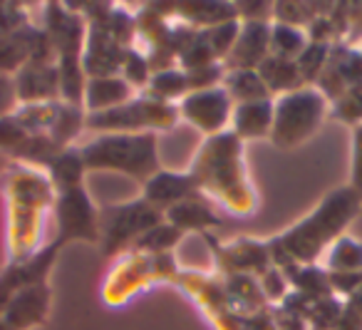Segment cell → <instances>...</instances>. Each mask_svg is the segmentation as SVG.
Segmentation results:
<instances>
[{
  "label": "cell",
  "mask_w": 362,
  "mask_h": 330,
  "mask_svg": "<svg viewBox=\"0 0 362 330\" xmlns=\"http://www.w3.org/2000/svg\"><path fill=\"white\" fill-rule=\"evenodd\" d=\"M362 211V199L350 186H337L308 216L288 226L283 234L268 239V251L276 268L317 263L335 239L345 234L347 226Z\"/></svg>",
  "instance_id": "1"
},
{
  "label": "cell",
  "mask_w": 362,
  "mask_h": 330,
  "mask_svg": "<svg viewBox=\"0 0 362 330\" xmlns=\"http://www.w3.org/2000/svg\"><path fill=\"white\" fill-rule=\"evenodd\" d=\"M189 174L202 194L214 196L231 214L248 216L256 211V191L246 174L243 142L233 132L226 130L206 137L189 166Z\"/></svg>",
  "instance_id": "2"
},
{
  "label": "cell",
  "mask_w": 362,
  "mask_h": 330,
  "mask_svg": "<svg viewBox=\"0 0 362 330\" xmlns=\"http://www.w3.org/2000/svg\"><path fill=\"white\" fill-rule=\"evenodd\" d=\"M87 171H119L144 184L164 169L159 161V135H97L80 144Z\"/></svg>",
  "instance_id": "3"
},
{
  "label": "cell",
  "mask_w": 362,
  "mask_h": 330,
  "mask_svg": "<svg viewBox=\"0 0 362 330\" xmlns=\"http://www.w3.org/2000/svg\"><path fill=\"white\" fill-rule=\"evenodd\" d=\"M327 115L330 105L315 87H300L288 95L273 97L271 142L278 149H296L320 130Z\"/></svg>",
  "instance_id": "4"
},
{
  "label": "cell",
  "mask_w": 362,
  "mask_h": 330,
  "mask_svg": "<svg viewBox=\"0 0 362 330\" xmlns=\"http://www.w3.org/2000/svg\"><path fill=\"white\" fill-rule=\"evenodd\" d=\"M179 120L176 105L136 95L115 110L87 115L85 127L95 135H141V132L159 135V132H171L179 125Z\"/></svg>",
  "instance_id": "5"
},
{
  "label": "cell",
  "mask_w": 362,
  "mask_h": 330,
  "mask_svg": "<svg viewBox=\"0 0 362 330\" xmlns=\"http://www.w3.org/2000/svg\"><path fill=\"white\" fill-rule=\"evenodd\" d=\"M164 214L156 211L149 201L132 199L124 204H110L100 209V249L102 258H115L122 251L132 249L139 236H144L151 226L161 224Z\"/></svg>",
  "instance_id": "6"
},
{
  "label": "cell",
  "mask_w": 362,
  "mask_h": 330,
  "mask_svg": "<svg viewBox=\"0 0 362 330\" xmlns=\"http://www.w3.org/2000/svg\"><path fill=\"white\" fill-rule=\"evenodd\" d=\"M52 209H55L57 219V239L62 244L85 241V244L97 246V241H100V209L87 194L85 184L75 186V189L55 191Z\"/></svg>",
  "instance_id": "7"
},
{
  "label": "cell",
  "mask_w": 362,
  "mask_h": 330,
  "mask_svg": "<svg viewBox=\"0 0 362 330\" xmlns=\"http://www.w3.org/2000/svg\"><path fill=\"white\" fill-rule=\"evenodd\" d=\"M176 110H179V117L187 125H192L202 135L214 137L228 130L233 115V102L223 87H214V90L189 92L176 105Z\"/></svg>",
  "instance_id": "8"
},
{
  "label": "cell",
  "mask_w": 362,
  "mask_h": 330,
  "mask_svg": "<svg viewBox=\"0 0 362 330\" xmlns=\"http://www.w3.org/2000/svg\"><path fill=\"white\" fill-rule=\"evenodd\" d=\"M204 239L209 241L214 254V263L221 271V275H231V273H246V275H261L266 273L273 266L271 261V251H268L266 241L258 239H231L226 244L216 241L211 234H204Z\"/></svg>",
  "instance_id": "9"
},
{
  "label": "cell",
  "mask_w": 362,
  "mask_h": 330,
  "mask_svg": "<svg viewBox=\"0 0 362 330\" xmlns=\"http://www.w3.org/2000/svg\"><path fill=\"white\" fill-rule=\"evenodd\" d=\"M40 28L50 38L57 57H82L87 40V21L70 3H45Z\"/></svg>",
  "instance_id": "10"
},
{
  "label": "cell",
  "mask_w": 362,
  "mask_h": 330,
  "mask_svg": "<svg viewBox=\"0 0 362 330\" xmlns=\"http://www.w3.org/2000/svg\"><path fill=\"white\" fill-rule=\"evenodd\" d=\"M62 246L65 244L55 236L47 246H40V251H35L30 258L18 261V263H8L6 268L0 271V313L11 303L13 295L25 288V285L47 283L50 271L55 266L57 254H60Z\"/></svg>",
  "instance_id": "11"
},
{
  "label": "cell",
  "mask_w": 362,
  "mask_h": 330,
  "mask_svg": "<svg viewBox=\"0 0 362 330\" xmlns=\"http://www.w3.org/2000/svg\"><path fill=\"white\" fill-rule=\"evenodd\" d=\"M355 87H362V50L357 45H347V42H332L330 57H327L322 75L317 77L315 90L330 105Z\"/></svg>",
  "instance_id": "12"
},
{
  "label": "cell",
  "mask_w": 362,
  "mask_h": 330,
  "mask_svg": "<svg viewBox=\"0 0 362 330\" xmlns=\"http://www.w3.org/2000/svg\"><path fill=\"white\" fill-rule=\"evenodd\" d=\"M52 305V290L47 283H33L18 290L0 313V323L8 330H33L47 323Z\"/></svg>",
  "instance_id": "13"
},
{
  "label": "cell",
  "mask_w": 362,
  "mask_h": 330,
  "mask_svg": "<svg viewBox=\"0 0 362 330\" xmlns=\"http://www.w3.org/2000/svg\"><path fill=\"white\" fill-rule=\"evenodd\" d=\"M271 25L268 21H243L231 52L223 60L226 70H256L271 55Z\"/></svg>",
  "instance_id": "14"
},
{
  "label": "cell",
  "mask_w": 362,
  "mask_h": 330,
  "mask_svg": "<svg viewBox=\"0 0 362 330\" xmlns=\"http://www.w3.org/2000/svg\"><path fill=\"white\" fill-rule=\"evenodd\" d=\"M141 186H144L141 199L149 201V204L154 206L156 211H161V214H164L166 209H171L174 204H179V201L194 199V196H204L189 171L159 169Z\"/></svg>",
  "instance_id": "15"
},
{
  "label": "cell",
  "mask_w": 362,
  "mask_h": 330,
  "mask_svg": "<svg viewBox=\"0 0 362 330\" xmlns=\"http://www.w3.org/2000/svg\"><path fill=\"white\" fill-rule=\"evenodd\" d=\"M21 105H37V102H57L60 100V75L55 65H37L28 62L13 75Z\"/></svg>",
  "instance_id": "16"
},
{
  "label": "cell",
  "mask_w": 362,
  "mask_h": 330,
  "mask_svg": "<svg viewBox=\"0 0 362 330\" xmlns=\"http://www.w3.org/2000/svg\"><path fill=\"white\" fill-rule=\"evenodd\" d=\"M124 52L127 47L115 42L110 35H105L102 30H95V28H87L85 50H82V67H85L87 80L90 77L119 75Z\"/></svg>",
  "instance_id": "17"
},
{
  "label": "cell",
  "mask_w": 362,
  "mask_h": 330,
  "mask_svg": "<svg viewBox=\"0 0 362 330\" xmlns=\"http://www.w3.org/2000/svg\"><path fill=\"white\" fill-rule=\"evenodd\" d=\"M164 221L179 229L181 234H211V231L221 229V216L214 211L204 196H194V199L179 201L171 209L164 211Z\"/></svg>",
  "instance_id": "18"
},
{
  "label": "cell",
  "mask_w": 362,
  "mask_h": 330,
  "mask_svg": "<svg viewBox=\"0 0 362 330\" xmlns=\"http://www.w3.org/2000/svg\"><path fill=\"white\" fill-rule=\"evenodd\" d=\"M228 132H233L241 142L271 140L273 97H268V100H256V102H243V105H233Z\"/></svg>",
  "instance_id": "19"
},
{
  "label": "cell",
  "mask_w": 362,
  "mask_h": 330,
  "mask_svg": "<svg viewBox=\"0 0 362 330\" xmlns=\"http://www.w3.org/2000/svg\"><path fill=\"white\" fill-rule=\"evenodd\" d=\"M132 97H136V92L122 80L119 75L112 77H90L85 85V107L87 115H95V112H107L115 110V107L129 102Z\"/></svg>",
  "instance_id": "20"
},
{
  "label": "cell",
  "mask_w": 362,
  "mask_h": 330,
  "mask_svg": "<svg viewBox=\"0 0 362 330\" xmlns=\"http://www.w3.org/2000/svg\"><path fill=\"white\" fill-rule=\"evenodd\" d=\"M256 72L261 75V80L266 82L268 92L273 97H281L288 95V92H296L300 87H308L303 82L300 72H298L296 60H283V57L276 55H268L261 65L256 67Z\"/></svg>",
  "instance_id": "21"
},
{
  "label": "cell",
  "mask_w": 362,
  "mask_h": 330,
  "mask_svg": "<svg viewBox=\"0 0 362 330\" xmlns=\"http://www.w3.org/2000/svg\"><path fill=\"white\" fill-rule=\"evenodd\" d=\"M45 169H47V179H50V184L55 191L75 189V186L85 184L87 166H85V159H82V152L77 144L67 147L65 152H60Z\"/></svg>",
  "instance_id": "22"
},
{
  "label": "cell",
  "mask_w": 362,
  "mask_h": 330,
  "mask_svg": "<svg viewBox=\"0 0 362 330\" xmlns=\"http://www.w3.org/2000/svg\"><path fill=\"white\" fill-rule=\"evenodd\" d=\"M286 273L291 290L305 295L310 300H320V298H330V273H327L322 266L310 263V266H288L281 268Z\"/></svg>",
  "instance_id": "23"
},
{
  "label": "cell",
  "mask_w": 362,
  "mask_h": 330,
  "mask_svg": "<svg viewBox=\"0 0 362 330\" xmlns=\"http://www.w3.org/2000/svg\"><path fill=\"white\" fill-rule=\"evenodd\" d=\"M221 87L228 92L233 105H243V102H256L273 97L268 92L266 82L261 80L256 70H226Z\"/></svg>",
  "instance_id": "24"
},
{
  "label": "cell",
  "mask_w": 362,
  "mask_h": 330,
  "mask_svg": "<svg viewBox=\"0 0 362 330\" xmlns=\"http://www.w3.org/2000/svg\"><path fill=\"white\" fill-rule=\"evenodd\" d=\"M322 268L327 273H350L362 271V241L355 236L342 234L330 244V249L322 254Z\"/></svg>",
  "instance_id": "25"
},
{
  "label": "cell",
  "mask_w": 362,
  "mask_h": 330,
  "mask_svg": "<svg viewBox=\"0 0 362 330\" xmlns=\"http://www.w3.org/2000/svg\"><path fill=\"white\" fill-rule=\"evenodd\" d=\"M146 97L156 102H166V105H179L184 97L189 95L187 85V72L179 67H169V70L151 72V80L144 90Z\"/></svg>",
  "instance_id": "26"
},
{
  "label": "cell",
  "mask_w": 362,
  "mask_h": 330,
  "mask_svg": "<svg viewBox=\"0 0 362 330\" xmlns=\"http://www.w3.org/2000/svg\"><path fill=\"white\" fill-rule=\"evenodd\" d=\"M85 122H87L85 107H75V105H65V102H60V105H57L55 122H52V127H50L47 135H50L52 140L62 147V149H67V147H75L77 137L87 130Z\"/></svg>",
  "instance_id": "27"
},
{
  "label": "cell",
  "mask_w": 362,
  "mask_h": 330,
  "mask_svg": "<svg viewBox=\"0 0 362 330\" xmlns=\"http://www.w3.org/2000/svg\"><path fill=\"white\" fill-rule=\"evenodd\" d=\"M57 75H60V102L82 107L87 85L82 57H57Z\"/></svg>",
  "instance_id": "28"
},
{
  "label": "cell",
  "mask_w": 362,
  "mask_h": 330,
  "mask_svg": "<svg viewBox=\"0 0 362 330\" xmlns=\"http://www.w3.org/2000/svg\"><path fill=\"white\" fill-rule=\"evenodd\" d=\"M181 239H184V234H181L179 229H174L171 224L161 221V224L151 226L144 236H139L136 244L132 246V251H136V254H149V256H164V254H171V249H174L176 244H181Z\"/></svg>",
  "instance_id": "29"
},
{
  "label": "cell",
  "mask_w": 362,
  "mask_h": 330,
  "mask_svg": "<svg viewBox=\"0 0 362 330\" xmlns=\"http://www.w3.org/2000/svg\"><path fill=\"white\" fill-rule=\"evenodd\" d=\"M305 45L308 35L303 28L283 25V23L271 25V55L283 57V60H298Z\"/></svg>",
  "instance_id": "30"
},
{
  "label": "cell",
  "mask_w": 362,
  "mask_h": 330,
  "mask_svg": "<svg viewBox=\"0 0 362 330\" xmlns=\"http://www.w3.org/2000/svg\"><path fill=\"white\" fill-rule=\"evenodd\" d=\"M332 50V42H308L305 50L300 52V57L296 60L298 72H300L303 82L308 87H315L317 77L322 75L327 65V57H330Z\"/></svg>",
  "instance_id": "31"
},
{
  "label": "cell",
  "mask_w": 362,
  "mask_h": 330,
  "mask_svg": "<svg viewBox=\"0 0 362 330\" xmlns=\"http://www.w3.org/2000/svg\"><path fill=\"white\" fill-rule=\"evenodd\" d=\"M57 102H37V105H21L16 110V117L21 120V125L25 127L30 135H47L55 122L57 115Z\"/></svg>",
  "instance_id": "32"
},
{
  "label": "cell",
  "mask_w": 362,
  "mask_h": 330,
  "mask_svg": "<svg viewBox=\"0 0 362 330\" xmlns=\"http://www.w3.org/2000/svg\"><path fill=\"white\" fill-rule=\"evenodd\" d=\"M151 72L154 70H151L149 60H146L139 50H134V47H127L124 60H122V70H119L122 80H124L134 92L146 90V85H149V80H151Z\"/></svg>",
  "instance_id": "33"
},
{
  "label": "cell",
  "mask_w": 362,
  "mask_h": 330,
  "mask_svg": "<svg viewBox=\"0 0 362 330\" xmlns=\"http://www.w3.org/2000/svg\"><path fill=\"white\" fill-rule=\"evenodd\" d=\"M315 8L317 3H291V0L273 3V23H283V25L303 28L305 30L313 18L325 16V13H317Z\"/></svg>",
  "instance_id": "34"
},
{
  "label": "cell",
  "mask_w": 362,
  "mask_h": 330,
  "mask_svg": "<svg viewBox=\"0 0 362 330\" xmlns=\"http://www.w3.org/2000/svg\"><path fill=\"white\" fill-rule=\"evenodd\" d=\"M238 30H241V21H238V18L236 21L218 23V25L204 30V35H206L209 45H211V50L218 62H223L228 57V52H231L233 42H236V38H238Z\"/></svg>",
  "instance_id": "35"
},
{
  "label": "cell",
  "mask_w": 362,
  "mask_h": 330,
  "mask_svg": "<svg viewBox=\"0 0 362 330\" xmlns=\"http://www.w3.org/2000/svg\"><path fill=\"white\" fill-rule=\"evenodd\" d=\"M330 115L335 117V120L350 125V130L357 125H362V87L347 90L342 97H337L335 102H330Z\"/></svg>",
  "instance_id": "36"
},
{
  "label": "cell",
  "mask_w": 362,
  "mask_h": 330,
  "mask_svg": "<svg viewBox=\"0 0 362 330\" xmlns=\"http://www.w3.org/2000/svg\"><path fill=\"white\" fill-rule=\"evenodd\" d=\"M28 137H30V132L21 125L16 112L0 117V152H6L8 157H16L18 149L25 144Z\"/></svg>",
  "instance_id": "37"
},
{
  "label": "cell",
  "mask_w": 362,
  "mask_h": 330,
  "mask_svg": "<svg viewBox=\"0 0 362 330\" xmlns=\"http://www.w3.org/2000/svg\"><path fill=\"white\" fill-rule=\"evenodd\" d=\"M258 285H261L266 303H283L286 295L291 293V283H288L286 273L281 268H276V266H271L266 273L258 275Z\"/></svg>",
  "instance_id": "38"
},
{
  "label": "cell",
  "mask_w": 362,
  "mask_h": 330,
  "mask_svg": "<svg viewBox=\"0 0 362 330\" xmlns=\"http://www.w3.org/2000/svg\"><path fill=\"white\" fill-rule=\"evenodd\" d=\"M223 75H226L223 62H214V65H204V67H197V70H189L187 72L189 92H202V90L221 87Z\"/></svg>",
  "instance_id": "39"
},
{
  "label": "cell",
  "mask_w": 362,
  "mask_h": 330,
  "mask_svg": "<svg viewBox=\"0 0 362 330\" xmlns=\"http://www.w3.org/2000/svg\"><path fill=\"white\" fill-rule=\"evenodd\" d=\"M350 186L362 199V125L352 127L350 135Z\"/></svg>",
  "instance_id": "40"
},
{
  "label": "cell",
  "mask_w": 362,
  "mask_h": 330,
  "mask_svg": "<svg viewBox=\"0 0 362 330\" xmlns=\"http://www.w3.org/2000/svg\"><path fill=\"white\" fill-rule=\"evenodd\" d=\"M30 23L25 6L21 3H0V35H13Z\"/></svg>",
  "instance_id": "41"
},
{
  "label": "cell",
  "mask_w": 362,
  "mask_h": 330,
  "mask_svg": "<svg viewBox=\"0 0 362 330\" xmlns=\"http://www.w3.org/2000/svg\"><path fill=\"white\" fill-rule=\"evenodd\" d=\"M335 330H362V288L342 300V315Z\"/></svg>",
  "instance_id": "42"
},
{
  "label": "cell",
  "mask_w": 362,
  "mask_h": 330,
  "mask_svg": "<svg viewBox=\"0 0 362 330\" xmlns=\"http://www.w3.org/2000/svg\"><path fill=\"white\" fill-rule=\"evenodd\" d=\"M362 288V271H350V273H330V290L335 298L345 300L355 290Z\"/></svg>",
  "instance_id": "43"
},
{
  "label": "cell",
  "mask_w": 362,
  "mask_h": 330,
  "mask_svg": "<svg viewBox=\"0 0 362 330\" xmlns=\"http://www.w3.org/2000/svg\"><path fill=\"white\" fill-rule=\"evenodd\" d=\"M238 21H268L273 23V3H261V0H253V3H236Z\"/></svg>",
  "instance_id": "44"
},
{
  "label": "cell",
  "mask_w": 362,
  "mask_h": 330,
  "mask_svg": "<svg viewBox=\"0 0 362 330\" xmlns=\"http://www.w3.org/2000/svg\"><path fill=\"white\" fill-rule=\"evenodd\" d=\"M18 107H21V102H18L16 82H13V77L0 75V117L13 115Z\"/></svg>",
  "instance_id": "45"
},
{
  "label": "cell",
  "mask_w": 362,
  "mask_h": 330,
  "mask_svg": "<svg viewBox=\"0 0 362 330\" xmlns=\"http://www.w3.org/2000/svg\"><path fill=\"white\" fill-rule=\"evenodd\" d=\"M357 47H360V50H362V45H357Z\"/></svg>",
  "instance_id": "46"
}]
</instances>
